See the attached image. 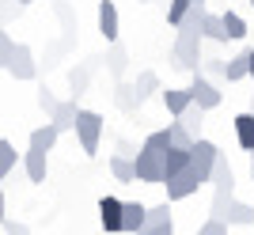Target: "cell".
Segmentation results:
<instances>
[{"label":"cell","instance_id":"cell-38","mask_svg":"<svg viewBox=\"0 0 254 235\" xmlns=\"http://www.w3.org/2000/svg\"><path fill=\"white\" fill-rule=\"evenodd\" d=\"M38 107H42L46 114H53V107H57V99L50 95V87H42V91H38Z\"/></svg>","mask_w":254,"mask_h":235},{"label":"cell","instance_id":"cell-1","mask_svg":"<svg viewBox=\"0 0 254 235\" xmlns=\"http://www.w3.org/2000/svg\"><path fill=\"white\" fill-rule=\"evenodd\" d=\"M201 15H205V4H190L186 11V19L175 27V46H171V61L175 68H186V72H197V64H201Z\"/></svg>","mask_w":254,"mask_h":235},{"label":"cell","instance_id":"cell-7","mask_svg":"<svg viewBox=\"0 0 254 235\" xmlns=\"http://www.w3.org/2000/svg\"><path fill=\"white\" fill-rule=\"evenodd\" d=\"M190 167V152L186 148H167V152H159V186L167 178H175L179 171H186Z\"/></svg>","mask_w":254,"mask_h":235},{"label":"cell","instance_id":"cell-45","mask_svg":"<svg viewBox=\"0 0 254 235\" xmlns=\"http://www.w3.org/2000/svg\"><path fill=\"white\" fill-rule=\"evenodd\" d=\"M137 4H152V0H137Z\"/></svg>","mask_w":254,"mask_h":235},{"label":"cell","instance_id":"cell-9","mask_svg":"<svg viewBox=\"0 0 254 235\" xmlns=\"http://www.w3.org/2000/svg\"><path fill=\"white\" fill-rule=\"evenodd\" d=\"M99 220H103V232L114 235L122 232V197H99Z\"/></svg>","mask_w":254,"mask_h":235},{"label":"cell","instance_id":"cell-10","mask_svg":"<svg viewBox=\"0 0 254 235\" xmlns=\"http://www.w3.org/2000/svg\"><path fill=\"white\" fill-rule=\"evenodd\" d=\"M76 118H80V107H76V99H57V107H53L50 114V125L57 129V133H68V129H76Z\"/></svg>","mask_w":254,"mask_h":235},{"label":"cell","instance_id":"cell-33","mask_svg":"<svg viewBox=\"0 0 254 235\" xmlns=\"http://www.w3.org/2000/svg\"><path fill=\"white\" fill-rule=\"evenodd\" d=\"M11 54H15V42H11V34H8V31H0V68H8Z\"/></svg>","mask_w":254,"mask_h":235},{"label":"cell","instance_id":"cell-11","mask_svg":"<svg viewBox=\"0 0 254 235\" xmlns=\"http://www.w3.org/2000/svg\"><path fill=\"white\" fill-rule=\"evenodd\" d=\"M209 182H212V190H224V193L235 190V171H232V163H228V156H224V152L216 156V163H212Z\"/></svg>","mask_w":254,"mask_h":235},{"label":"cell","instance_id":"cell-18","mask_svg":"<svg viewBox=\"0 0 254 235\" xmlns=\"http://www.w3.org/2000/svg\"><path fill=\"white\" fill-rule=\"evenodd\" d=\"M224 224L228 228H247V224H254V209L247 201H232L228 205V213H224Z\"/></svg>","mask_w":254,"mask_h":235},{"label":"cell","instance_id":"cell-43","mask_svg":"<svg viewBox=\"0 0 254 235\" xmlns=\"http://www.w3.org/2000/svg\"><path fill=\"white\" fill-rule=\"evenodd\" d=\"M251 178H254V152H251Z\"/></svg>","mask_w":254,"mask_h":235},{"label":"cell","instance_id":"cell-44","mask_svg":"<svg viewBox=\"0 0 254 235\" xmlns=\"http://www.w3.org/2000/svg\"><path fill=\"white\" fill-rule=\"evenodd\" d=\"M15 4H34V0H15Z\"/></svg>","mask_w":254,"mask_h":235},{"label":"cell","instance_id":"cell-3","mask_svg":"<svg viewBox=\"0 0 254 235\" xmlns=\"http://www.w3.org/2000/svg\"><path fill=\"white\" fill-rule=\"evenodd\" d=\"M163 186H167V201H186V197H193V193L205 186V178L193 171V167H186V171H179L175 178H167Z\"/></svg>","mask_w":254,"mask_h":235},{"label":"cell","instance_id":"cell-2","mask_svg":"<svg viewBox=\"0 0 254 235\" xmlns=\"http://www.w3.org/2000/svg\"><path fill=\"white\" fill-rule=\"evenodd\" d=\"M103 125H106L103 114H95V110H80V118H76V140H80L84 156H95V152H99Z\"/></svg>","mask_w":254,"mask_h":235},{"label":"cell","instance_id":"cell-40","mask_svg":"<svg viewBox=\"0 0 254 235\" xmlns=\"http://www.w3.org/2000/svg\"><path fill=\"white\" fill-rule=\"evenodd\" d=\"M0 224H4V190H0Z\"/></svg>","mask_w":254,"mask_h":235},{"label":"cell","instance_id":"cell-8","mask_svg":"<svg viewBox=\"0 0 254 235\" xmlns=\"http://www.w3.org/2000/svg\"><path fill=\"white\" fill-rule=\"evenodd\" d=\"M133 175H137V182H152V186H159V152L140 148L137 156H133Z\"/></svg>","mask_w":254,"mask_h":235},{"label":"cell","instance_id":"cell-22","mask_svg":"<svg viewBox=\"0 0 254 235\" xmlns=\"http://www.w3.org/2000/svg\"><path fill=\"white\" fill-rule=\"evenodd\" d=\"M201 118H205V110H201V107H193V103H190V107L182 110V114L175 118V121H182V129H186V133H190V137L197 140V137H201Z\"/></svg>","mask_w":254,"mask_h":235},{"label":"cell","instance_id":"cell-32","mask_svg":"<svg viewBox=\"0 0 254 235\" xmlns=\"http://www.w3.org/2000/svg\"><path fill=\"white\" fill-rule=\"evenodd\" d=\"M133 87H137L140 103H144V99H148L152 91H156V87H159V80H156V72H144V76H140V80H137V84H133Z\"/></svg>","mask_w":254,"mask_h":235},{"label":"cell","instance_id":"cell-6","mask_svg":"<svg viewBox=\"0 0 254 235\" xmlns=\"http://www.w3.org/2000/svg\"><path fill=\"white\" fill-rule=\"evenodd\" d=\"M8 72L15 76V80H34V76H38V64H34V50L31 46L15 42V54H11V61H8Z\"/></svg>","mask_w":254,"mask_h":235},{"label":"cell","instance_id":"cell-46","mask_svg":"<svg viewBox=\"0 0 254 235\" xmlns=\"http://www.w3.org/2000/svg\"><path fill=\"white\" fill-rule=\"evenodd\" d=\"M190 4H205V0H190Z\"/></svg>","mask_w":254,"mask_h":235},{"label":"cell","instance_id":"cell-14","mask_svg":"<svg viewBox=\"0 0 254 235\" xmlns=\"http://www.w3.org/2000/svg\"><path fill=\"white\" fill-rule=\"evenodd\" d=\"M23 171H27L31 182H46V175H50V156L27 148V156H23Z\"/></svg>","mask_w":254,"mask_h":235},{"label":"cell","instance_id":"cell-27","mask_svg":"<svg viewBox=\"0 0 254 235\" xmlns=\"http://www.w3.org/2000/svg\"><path fill=\"white\" fill-rule=\"evenodd\" d=\"M167 133H171V148H186V152H190L193 137L182 129V121H167Z\"/></svg>","mask_w":254,"mask_h":235},{"label":"cell","instance_id":"cell-26","mask_svg":"<svg viewBox=\"0 0 254 235\" xmlns=\"http://www.w3.org/2000/svg\"><path fill=\"white\" fill-rule=\"evenodd\" d=\"M126 50H122V46L118 42H110V57H106V64H110V76H114V80H122V72H126Z\"/></svg>","mask_w":254,"mask_h":235},{"label":"cell","instance_id":"cell-42","mask_svg":"<svg viewBox=\"0 0 254 235\" xmlns=\"http://www.w3.org/2000/svg\"><path fill=\"white\" fill-rule=\"evenodd\" d=\"M247 114H254V95H251V107H247Z\"/></svg>","mask_w":254,"mask_h":235},{"label":"cell","instance_id":"cell-31","mask_svg":"<svg viewBox=\"0 0 254 235\" xmlns=\"http://www.w3.org/2000/svg\"><path fill=\"white\" fill-rule=\"evenodd\" d=\"M201 76H209V80H224V61H220V57H201Z\"/></svg>","mask_w":254,"mask_h":235},{"label":"cell","instance_id":"cell-30","mask_svg":"<svg viewBox=\"0 0 254 235\" xmlns=\"http://www.w3.org/2000/svg\"><path fill=\"white\" fill-rule=\"evenodd\" d=\"M186 11H190V0H171L167 4V27H179L186 19Z\"/></svg>","mask_w":254,"mask_h":235},{"label":"cell","instance_id":"cell-20","mask_svg":"<svg viewBox=\"0 0 254 235\" xmlns=\"http://www.w3.org/2000/svg\"><path fill=\"white\" fill-rule=\"evenodd\" d=\"M163 103H167L171 118H179L182 110L193 103V99H190V87H167V91H163Z\"/></svg>","mask_w":254,"mask_h":235},{"label":"cell","instance_id":"cell-28","mask_svg":"<svg viewBox=\"0 0 254 235\" xmlns=\"http://www.w3.org/2000/svg\"><path fill=\"white\" fill-rule=\"evenodd\" d=\"M140 148H148V152H167V148H171V133H167V129H156V133H148V137H144V144H140Z\"/></svg>","mask_w":254,"mask_h":235},{"label":"cell","instance_id":"cell-37","mask_svg":"<svg viewBox=\"0 0 254 235\" xmlns=\"http://www.w3.org/2000/svg\"><path fill=\"white\" fill-rule=\"evenodd\" d=\"M23 4H15V0H0V27H8L11 15H19Z\"/></svg>","mask_w":254,"mask_h":235},{"label":"cell","instance_id":"cell-24","mask_svg":"<svg viewBox=\"0 0 254 235\" xmlns=\"http://www.w3.org/2000/svg\"><path fill=\"white\" fill-rule=\"evenodd\" d=\"M15 163H19L15 144H11V140H0V178H8V175L15 171Z\"/></svg>","mask_w":254,"mask_h":235},{"label":"cell","instance_id":"cell-39","mask_svg":"<svg viewBox=\"0 0 254 235\" xmlns=\"http://www.w3.org/2000/svg\"><path fill=\"white\" fill-rule=\"evenodd\" d=\"M0 228H4L8 235H31V232H27V224H15V220H8V216H4V224H0Z\"/></svg>","mask_w":254,"mask_h":235},{"label":"cell","instance_id":"cell-16","mask_svg":"<svg viewBox=\"0 0 254 235\" xmlns=\"http://www.w3.org/2000/svg\"><path fill=\"white\" fill-rule=\"evenodd\" d=\"M57 140H61V133H57L50 121H46V125H38V129H31V148H34V152H46V156H50V152L57 148Z\"/></svg>","mask_w":254,"mask_h":235},{"label":"cell","instance_id":"cell-29","mask_svg":"<svg viewBox=\"0 0 254 235\" xmlns=\"http://www.w3.org/2000/svg\"><path fill=\"white\" fill-rule=\"evenodd\" d=\"M235 201V193H224V190H212V220H224L228 205Z\"/></svg>","mask_w":254,"mask_h":235},{"label":"cell","instance_id":"cell-17","mask_svg":"<svg viewBox=\"0 0 254 235\" xmlns=\"http://www.w3.org/2000/svg\"><path fill=\"white\" fill-rule=\"evenodd\" d=\"M232 125H235V140H239V148H243V152H254V114H247V110H243Z\"/></svg>","mask_w":254,"mask_h":235},{"label":"cell","instance_id":"cell-21","mask_svg":"<svg viewBox=\"0 0 254 235\" xmlns=\"http://www.w3.org/2000/svg\"><path fill=\"white\" fill-rule=\"evenodd\" d=\"M201 38H209V42H228V34H224V23L216 11H205L201 15Z\"/></svg>","mask_w":254,"mask_h":235},{"label":"cell","instance_id":"cell-41","mask_svg":"<svg viewBox=\"0 0 254 235\" xmlns=\"http://www.w3.org/2000/svg\"><path fill=\"white\" fill-rule=\"evenodd\" d=\"M247 76H251V80H254V50H251V72H247Z\"/></svg>","mask_w":254,"mask_h":235},{"label":"cell","instance_id":"cell-34","mask_svg":"<svg viewBox=\"0 0 254 235\" xmlns=\"http://www.w3.org/2000/svg\"><path fill=\"white\" fill-rule=\"evenodd\" d=\"M68 80H72V91H76V95H84V91H87V84H91V72H87V68H76V72L68 76Z\"/></svg>","mask_w":254,"mask_h":235},{"label":"cell","instance_id":"cell-12","mask_svg":"<svg viewBox=\"0 0 254 235\" xmlns=\"http://www.w3.org/2000/svg\"><path fill=\"white\" fill-rule=\"evenodd\" d=\"M144 213H148V205L122 201V232H126V235H137L140 228H144Z\"/></svg>","mask_w":254,"mask_h":235},{"label":"cell","instance_id":"cell-19","mask_svg":"<svg viewBox=\"0 0 254 235\" xmlns=\"http://www.w3.org/2000/svg\"><path fill=\"white\" fill-rule=\"evenodd\" d=\"M220 23H224V34H228V42H243V38H247V19L239 15V11H224Z\"/></svg>","mask_w":254,"mask_h":235},{"label":"cell","instance_id":"cell-47","mask_svg":"<svg viewBox=\"0 0 254 235\" xmlns=\"http://www.w3.org/2000/svg\"><path fill=\"white\" fill-rule=\"evenodd\" d=\"M251 8H254V0H251Z\"/></svg>","mask_w":254,"mask_h":235},{"label":"cell","instance_id":"cell-13","mask_svg":"<svg viewBox=\"0 0 254 235\" xmlns=\"http://www.w3.org/2000/svg\"><path fill=\"white\" fill-rule=\"evenodd\" d=\"M99 34L106 42H118V8L114 0H99Z\"/></svg>","mask_w":254,"mask_h":235},{"label":"cell","instance_id":"cell-5","mask_svg":"<svg viewBox=\"0 0 254 235\" xmlns=\"http://www.w3.org/2000/svg\"><path fill=\"white\" fill-rule=\"evenodd\" d=\"M216 156H220V148H216L212 140H205V137H197L190 144V167L201 175L205 182H209V171H212V163H216Z\"/></svg>","mask_w":254,"mask_h":235},{"label":"cell","instance_id":"cell-4","mask_svg":"<svg viewBox=\"0 0 254 235\" xmlns=\"http://www.w3.org/2000/svg\"><path fill=\"white\" fill-rule=\"evenodd\" d=\"M190 99H193V107H201L205 114H209V110H216V107H220V87L212 84L209 76L193 72V84H190Z\"/></svg>","mask_w":254,"mask_h":235},{"label":"cell","instance_id":"cell-23","mask_svg":"<svg viewBox=\"0 0 254 235\" xmlns=\"http://www.w3.org/2000/svg\"><path fill=\"white\" fill-rule=\"evenodd\" d=\"M110 175H114L122 186L137 182V175H133V160H126V156H114V160H110Z\"/></svg>","mask_w":254,"mask_h":235},{"label":"cell","instance_id":"cell-15","mask_svg":"<svg viewBox=\"0 0 254 235\" xmlns=\"http://www.w3.org/2000/svg\"><path fill=\"white\" fill-rule=\"evenodd\" d=\"M247 72H251V50H243V54H235V57L224 61V80H228V84L247 80Z\"/></svg>","mask_w":254,"mask_h":235},{"label":"cell","instance_id":"cell-35","mask_svg":"<svg viewBox=\"0 0 254 235\" xmlns=\"http://www.w3.org/2000/svg\"><path fill=\"white\" fill-rule=\"evenodd\" d=\"M197 235H228V224H224V220H212V216H209V220L197 228Z\"/></svg>","mask_w":254,"mask_h":235},{"label":"cell","instance_id":"cell-25","mask_svg":"<svg viewBox=\"0 0 254 235\" xmlns=\"http://www.w3.org/2000/svg\"><path fill=\"white\" fill-rule=\"evenodd\" d=\"M118 107L126 110V114H133V110L140 107V95H137V87H133V84H122V87H118Z\"/></svg>","mask_w":254,"mask_h":235},{"label":"cell","instance_id":"cell-36","mask_svg":"<svg viewBox=\"0 0 254 235\" xmlns=\"http://www.w3.org/2000/svg\"><path fill=\"white\" fill-rule=\"evenodd\" d=\"M137 235H175V224H171V220H163V224H144Z\"/></svg>","mask_w":254,"mask_h":235}]
</instances>
